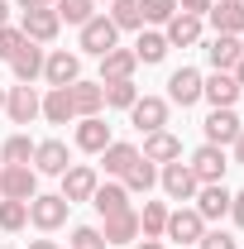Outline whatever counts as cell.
<instances>
[{
  "instance_id": "cell-1",
  "label": "cell",
  "mask_w": 244,
  "mask_h": 249,
  "mask_svg": "<svg viewBox=\"0 0 244 249\" xmlns=\"http://www.w3.org/2000/svg\"><path fill=\"white\" fill-rule=\"evenodd\" d=\"M0 196L5 201H34L38 196V173L29 163H5L0 168Z\"/></svg>"
},
{
  "instance_id": "cell-2",
  "label": "cell",
  "mask_w": 244,
  "mask_h": 249,
  "mask_svg": "<svg viewBox=\"0 0 244 249\" xmlns=\"http://www.w3.org/2000/svg\"><path fill=\"white\" fill-rule=\"evenodd\" d=\"M110 48H120V29L110 24V15H91V19L82 24V53L105 58Z\"/></svg>"
},
{
  "instance_id": "cell-3",
  "label": "cell",
  "mask_w": 244,
  "mask_h": 249,
  "mask_svg": "<svg viewBox=\"0 0 244 249\" xmlns=\"http://www.w3.org/2000/svg\"><path fill=\"white\" fill-rule=\"evenodd\" d=\"M201 235H206V220L196 216V206H177V211H168L163 240H173V245H196Z\"/></svg>"
},
{
  "instance_id": "cell-4",
  "label": "cell",
  "mask_w": 244,
  "mask_h": 249,
  "mask_svg": "<svg viewBox=\"0 0 244 249\" xmlns=\"http://www.w3.org/2000/svg\"><path fill=\"white\" fill-rule=\"evenodd\" d=\"M19 29H24L29 43H53L58 29H62V19H58V10H53V5H34V10L19 15Z\"/></svg>"
},
{
  "instance_id": "cell-5",
  "label": "cell",
  "mask_w": 244,
  "mask_h": 249,
  "mask_svg": "<svg viewBox=\"0 0 244 249\" xmlns=\"http://www.w3.org/2000/svg\"><path fill=\"white\" fill-rule=\"evenodd\" d=\"M77 77H82V53H67V48L43 53V82L48 87H72Z\"/></svg>"
},
{
  "instance_id": "cell-6",
  "label": "cell",
  "mask_w": 244,
  "mask_h": 249,
  "mask_svg": "<svg viewBox=\"0 0 244 249\" xmlns=\"http://www.w3.org/2000/svg\"><path fill=\"white\" fill-rule=\"evenodd\" d=\"M158 187L173 196V201H192L196 192H201V182H196V173L187 168L182 158L177 163H163V173H158Z\"/></svg>"
},
{
  "instance_id": "cell-7",
  "label": "cell",
  "mask_w": 244,
  "mask_h": 249,
  "mask_svg": "<svg viewBox=\"0 0 244 249\" xmlns=\"http://www.w3.org/2000/svg\"><path fill=\"white\" fill-rule=\"evenodd\" d=\"M67 211H72V206L62 201V192H53V196H43V192H38V196L29 201V225H38V230L48 235V230L67 225Z\"/></svg>"
},
{
  "instance_id": "cell-8",
  "label": "cell",
  "mask_w": 244,
  "mask_h": 249,
  "mask_svg": "<svg viewBox=\"0 0 244 249\" xmlns=\"http://www.w3.org/2000/svg\"><path fill=\"white\" fill-rule=\"evenodd\" d=\"M96 182H101V173H96L91 163H72V168L62 173V201H67V206H77V201H91Z\"/></svg>"
},
{
  "instance_id": "cell-9",
  "label": "cell",
  "mask_w": 244,
  "mask_h": 249,
  "mask_svg": "<svg viewBox=\"0 0 244 249\" xmlns=\"http://www.w3.org/2000/svg\"><path fill=\"white\" fill-rule=\"evenodd\" d=\"M192 173H196V182H225V168H230V158H225V149L220 144H201L196 154H192V163H187Z\"/></svg>"
},
{
  "instance_id": "cell-10",
  "label": "cell",
  "mask_w": 244,
  "mask_h": 249,
  "mask_svg": "<svg viewBox=\"0 0 244 249\" xmlns=\"http://www.w3.org/2000/svg\"><path fill=\"white\" fill-rule=\"evenodd\" d=\"M38 110H43V96L34 91L29 82H19V87H10V91H5V115H10L15 124L38 120Z\"/></svg>"
},
{
  "instance_id": "cell-11",
  "label": "cell",
  "mask_w": 244,
  "mask_h": 249,
  "mask_svg": "<svg viewBox=\"0 0 244 249\" xmlns=\"http://www.w3.org/2000/svg\"><path fill=\"white\" fill-rule=\"evenodd\" d=\"M129 120L139 134H153V129H168V101L163 96H139L129 106Z\"/></svg>"
},
{
  "instance_id": "cell-12",
  "label": "cell",
  "mask_w": 244,
  "mask_h": 249,
  "mask_svg": "<svg viewBox=\"0 0 244 249\" xmlns=\"http://www.w3.org/2000/svg\"><path fill=\"white\" fill-rule=\"evenodd\" d=\"M67 168H72V154H67L62 139H43V144H34V173H43V178H62Z\"/></svg>"
},
{
  "instance_id": "cell-13",
  "label": "cell",
  "mask_w": 244,
  "mask_h": 249,
  "mask_svg": "<svg viewBox=\"0 0 244 249\" xmlns=\"http://www.w3.org/2000/svg\"><path fill=\"white\" fill-rule=\"evenodd\" d=\"M230 196H235V192H230L225 182H206L196 196H192V201H196V216L206 220V225H211V220H225L230 216Z\"/></svg>"
},
{
  "instance_id": "cell-14",
  "label": "cell",
  "mask_w": 244,
  "mask_h": 249,
  "mask_svg": "<svg viewBox=\"0 0 244 249\" xmlns=\"http://www.w3.org/2000/svg\"><path fill=\"white\" fill-rule=\"evenodd\" d=\"M201 29H206V19L201 15H173L168 24H163V38H168V48H192V43H201Z\"/></svg>"
},
{
  "instance_id": "cell-15",
  "label": "cell",
  "mask_w": 244,
  "mask_h": 249,
  "mask_svg": "<svg viewBox=\"0 0 244 249\" xmlns=\"http://www.w3.org/2000/svg\"><path fill=\"white\" fill-rule=\"evenodd\" d=\"M201 129H206V144H220V149H225V144H235V134H240L244 124H240V115H235V106H215Z\"/></svg>"
},
{
  "instance_id": "cell-16",
  "label": "cell",
  "mask_w": 244,
  "mask_h": 249,
  "mask_svg": "<svg viewBox=\"0 0 244 249\" xmlns=\"http://www.w3.org/2000/svg\"><path fill=\"white\" fill-rule=\"evenodd\" d=\"M201 101V72L196 67H177L173 77H168V106H196Z\"/></svg>"
},
{
  "instance_id": "cell-17",
  "label": "cell",
  "mask_w": 244,
  "mask_h": 249,
  "mask_svg": "<svg viewBox=\"0 0 244 249\" xmlns=\"http://www.w3.org/2000/svg\"><path fill=\"white\" fill-rule=\"evenodd\" d=\"M244 58V43L240 34H215L211 43H206V62H211V72H235V62Z\"/></svg>"
},
{
  "instance_id": "cell-18",
  "label": "cell",
  "mask_w": 244,
  "mask_h": 249,
  "mask_svg": "<svg viewBox=\"0 0 244 249\" xmlns=\"http://www.w3.org/2000/svg\"><path fill=\"white\" fill-rule=\"evenodd\" d=\"M139 154L149 158V163H177L182 158V139L173 129H153V134H144V149Z\"/></svg>"
},
{
  "instance_id": "cell-19",
  "label": "cell",
  "mask_w": 244,
  "mask_h": 249,
  "mask_svg": "<svg viewBox=\"0 0 244 249\" xmlns=\"http://www.w3.org/2000/svg\"><path fill=\"white\" fill-rule=\"evenodd\" d=\"M240 82L230 77V72H211V77H201V101H211V106H235L240 101Z\"/></svg>"
},
{
  "instance_id": "cell-20",
  "label": "cell",
  "mask_w": 244,
  "mask_h": 249,
  "mask_svg": "<svg viewBox=\"0 0 244 249\" xmlns=\"http://www.w3.org/2000/svg\"><path fill=\"white\" fill-rule=\"evenodd\" d=\"M206 19L215 24V34H244V0H211Z\"/></svg>"
},
{
  "instance_id": "cell-21",
  "label": "cell",
  "mask_w": 244,
  "mask_h": 249,
  "mask_svg": "<svg viewBox=\"0 0 244 249\" xmlns=\"http://www.w3.org/2000/svg\"><path fill=\"white\" fill-rule=\"evenodd\" d=\"M110 144V124L101 120V115H82L77 120V149L82 154H101Z\"/></svg>"
},
{
  "instance_id": "cell-22",
  "label": "cell",
  "mask_w": 244,
  "mask_h": 249,
  "mask_svg": "<svg viewBox=\"0 0 244 249\" xmlns=\"http://www.w3.org/2000/svg\"><path fill=\"white\" fill-rule=\"evenodd\" d=\"M101 235H105V245H134V240H139V211H115V216H105Z\"/></svg>"
},
{
  "instance_id": "cell-23",
  "label": "cell",
  "mask_w": 244,
  "mask_h": 249,
  "mask_svg": "<svg viewBox=\"0 0 244 249\" xmlns=\"http://www.w3.org/2000/svg\"><path fill=\"white\" fill-rule=\"evenodd\" d=\"M134 158H139V149H134V144L110 139V144L101 149V168H105V178H124V173L134 168Z\"/></svg>"
},
{
  "instance_id": "cell-24",
  "label": "cell",
  "mask_w": 244,
  "mask_h": 249,
  "mask_svg": "<svg viewBox=\"0 0 244 249\" xmlns=\"http://www.w3.org/2000/svg\"><path fill=\"white\" fill-rule=\"evenodd\" d=\"M91 206L101 211V220L115 216V211H129V192H124V182H120V178H115V182H96Z\"/></svg>"
},
{
  "instance_id": "cell-25",
  "label": "cell",
  "mask_w": 244,
  "mask_h": 249,
  "mask_svg": "<svg viewBox=\"0 0 244 249\" xmlns=\"http://www.w3.org/2000/svg\"><path fill=\"white\" fill-rule=\"evenodd\" d=\"M67 91H72V106H77V120H82V115H101V106H105V87H101V82H82V77H77Z\"/></svg>"
},
{
  "instance_id": "cell-26",
  "label": "cell",
  "mask_w": 244,
  "mask_h": 249,
  "mask_svg": "<svg viewBox=\"0 0 244 249\" xmlns=\"http://www.w3.org/2000/svg\"><path fill=\"white\" fill-rule=\"evenodd\" d=\"M134 67H139L134 48H110V53L101 58V82H129Z\"/></svg>"
},
{
  "instance_id": "cell-27",
  "label": "cell",
  "mask_w": 244,
  "mask_h": 249,
  "mask_svg": "<svg viewBox=\"0 0 244 249\" xmlns=\"http://www.w3.org/2000/svg\"><path fill=\"white\" fill-rule=\"evenodd\" d=\"M48 124H67L77 120V106H72V91L67 87H48V96H43V110H38Z\"/></svg>"
},
{
  "instance_id": "cell-28",
  "label": "cell",
  "mask_w": 244,
  "mask_h": 249,
  "mask_svg": "<svg viewBox=\"0 0 244 249\" xmlns=\"http://www.w3.org/2000/svg\"><path fill=\"white\" fill-rule=\"evenodd\" d=\"M10 72H15V82H38L43 77V48L38 43H24L15 53V62H10Z\"/></svg>"
},
{
  "instance_id": "cell-29",
  "label": "cell",
  "mask_w": 244,
  "mask_h": 249,
  "mask_svg": "<svg viewBox=\"0 0 244 249\" xmlns=\"http://www.w3.org/2000/svg\"><path fill=\"white\" fill-rule=\"evenodd\" d=\"M120 182H124V192H129V196H134V192H144V196H149L153 187H158V163H149V158L139 154V158H134V168L124 173Z\"/></svg>"
},
{
  "instance_id": "cell-30",
  "label": "cell",
  "mask_w": 244,
  "mask_h": 249,
  "mask_svg": "<svg viewBox=\"0 0 244 249\" xmlns=\"http://www.w3.org/2000/svg\"><path fill=\"white\" fill-rule=\"evenodd\" d=\"M163 225H168V206H163V201H144V211H139V235H144V240H163Z\"/></svg>"
},
{
  "instance_id": "cell-31",
  "label": "cell",
  "mask_w": 244,
  "mask_h": 249,
  "mask_svg": "<svg viewBox=\"0 0 244 249\" xmlns=\"http://www.w3.org/2000/svg\"><path fill=\"white\" fill-rule=\"evenodd\" d=\"M134 58H139V62H163V58H168V38H163L158 29H139Z\"/></svg>"
},
{
  "instance_id": "cell-32",
  "label": "cell",
  "mask_w": 244,
  "mask_h": 249,
  "mask_svg": "<svg viewBox=\"0 0 244 249\" xmlns=\"http://www.w3.org/2000/svg\"><path fill=\"white\" fill-rule=\"evenodd\" d=\"M110 24H115V29H144L139 0H110Z\"/></svg>"
},
{
  "instance_id": "cell-33",
  "label": "cell",
  "mask_w": 244,
  "mask_h": 249,
  "mask_svg": "<svg viewBox=\"0 0 244 249\" xmlns=\"http://www.w3.org/2000/svg\"><path fill=\"white\" fill-rule=\"evenodd\" d=\"M101 87H105V106H115V110H129V106L139 101L134 77H129V82H101Z\"/></svg>"
},
{
  "instance_id": "cell-34",
  "label": "cell",
  "mask_w": 244,
  "mask_h": 249,
  "mask_svg": "<svg viewBox=\"0 0 244 249\" xmlns=\"http://www.w3.org/2000/svg\"><path fill=\"white\" fill-rule=\"evenodd\" d=\"M53 10H58V19H67V24H77V29H82V24L96 15V0H58Z\"/></svg>"
},
{
  "instance_id": "cell-35",
  "label": "cell",
  "mask_w": 244,
  "mask_h": 249,
  "mask_svg": "<svg viewBox=\"0 0 244 249\" xmlns=\"http://www.w3.org/2000/svg\"><path fill=\"white\" fill-rule=\"evenodd\" d=\"M0 163H34V139L29 134H10L5 149H0Z\"/></svg>"
},
{
  "instance_id": "cell-36",
  "label": "cell",
  "mask_w": 244,
  "mask_h": 249,
  "mask_svg": "<svg viewBox=\"0 0 244 249\" xmlns=\"http://www.w3.org/2000/svg\"><path fill=\"white\" fill-rule=\"evenodd\" d=\"M29 225V201H0V230H24Z\"/></svg>"
},
{
  "instance_id": "cell-37",
  "label": "cell",
  "mask_w": 244,
  "mask_h": 249,
  "mask_svg": "<svg viewBox=\"0 0 244 249\" xmlns=\"http://www.w3.org/2000/svg\"><path fill=\"white\" fill-rule=\"evenodd\" d=\"M24 43H29V38H24L19 24H0V62H15V53H19Z\"/></svg>"
},
{
  "instance_id": "cell-38",
  "label": "cell",
  "mask_w": 244,
  "mask_h": 249,
  "mask_svg": "<svg viewBox=\"0 0 244 249\" xmlns=\"http://www.w3.org/2000/svg\"><path fill=\"white\" fill-rule=\"evenodd\" d=\"M139 15H144L149 24H168V19L177 15V0H139Z\"/></svg>"
},
{
  "instance_id": "cell-39",
  "label": "cell",
  "mask_w": 244,
  "mask_h": 249,
  "mask_svg": "<svg viewBox=\"0 0 244 249\" xmlns=\"http://www.w3.org/2000/svg\"><path fill=\"white\" fill-rule=\"evenodd\" d=\"M67 249H110V245H105V235H101L96 225H77L72 240H67Z\"/></svg>"
},
{
  "instance_id": "cell-40",
  "label": "cell",
  "mask_w": 244,
  "mask_h": 249,
  "mask_svg": "<svg viewBox=\"0 0 244 249\" xmlns=\"http://www.w3.org/2000/svg\"><path fill=\"white\" fill-rule=\"evenodd\" d=\"M196 249H240V245H235L230 230H206V235L196 240Z\"/></svg>"
},
{
  "instance_id": "cell-41",
  "label": "cell",
  "mask_w": 244,
  "mask_h": 249,
  "mask_svg": "<svg viewBox=\"0 0 244 249\" xmlns=\"http://www.w3.org/2000/svg\"><path fill=\"white\" fill-rule=\"evenodd\" d=\"M177 10H182V15H201V19H206L211 0H177Z\"/></svg>"
},
{
  "instance_id": "cell-42",
  "label": "cell",
  "mask_w": 244,
  "mask_h": 249,
  "mask_svg": "<svg viewBox=\"0 0 244 249\" xmlns=\"http://www.w3.org/2000/svg\"><path fill=\"white\" fill-rule=\"evenodd\" d=\"M230 216H235V225L244 230V192H235V196H230Z\"/></svg>"
},
{
  "instance_id": "cell-43",
  "label": "cell",
  "mask_w": 244,
  "mask_h": 249,
  "mask_svg": "<svg viewBox=\"0 0 244 249\" xmlns=\"http://www.w3.org/2000/svg\"><path fill=\"white\" fill-rule=\"evenodd\" d=\"M235 163H244V129L235 134Z\"/></svg>"
},
{
  "instance_id": "cell-44",
  "label": "cell",
  "mask_w": 244,
  "mask_h": 249,
  "mask_svg": "<svg viewBox=\"0 0 244 249\" xmlns=\"http://www.w3.org/2000/svg\"><path fill=\"white\" fill-rule=\"evenodd\" d=\"M230 77H235V82H240V91H244V58L235 62V72H230Z\"/></svg>"
},
{
  "instance_id": "cell-45",
  "label": "cell",
  "mask_w": 244,
  "mask_h": 249,
  "mask_svg": "<svg viewBox=\"0 0 244 249\" xmlns=\"http://www.w3.org/2000/svg\"><path fill=\"white\" fill-rule=\"evenodd\" d=\"M34 5H58V0H19V10H34Z\"/></svg>"
},
{
  "instance_id": "cell-46",
  "label": "cell",
  "mask_w": 244,
  "mask_h": 249,
  "mask_svg": "<svg viewBox=\"0 0 244 249\" xmlns=\"http://www.w3.org/2000/svg\"><path fill=\"white\" fill-rule=\"evenodd\" d=\"M29 249H58V240H34Z\"/></svg>"
},
{
  "instance_id": "cell-47",
  "label": "cell",
  "mask_w": 244,
  "mask_h": 249,
  "mask_svg": "<svg viewBox=\"0 0 244 249\" xmlns=\"http://www.w3.org/2000/svg\"><path fill=\"white\" fill-rule=\"evenodd\" d=\"M134 249H168L163 240H144V245H134Z\"/></svg>"
},
{
  "instance_id": "cell-48",
  "label": "cell",
  "mask_w": 244,
  "mask_h": 249,
  "mask_svg": "<svg viewBox=\"0 0 244 249\" xmlns=\"http://www.w3.org/2000/svg\"><path fill=\"white\" fill-rule=\"evenodd\" d=\"M5 15H10V5H5V0H0V24H5Z\"/></svg>"
},
{
  "instance_id": "cell-49",
  "label": "cell",
  "mask_w": 244,
  "mask_h": 249,
  "mask_svg": "<svg viewBox=\"0 0 244 249\" xmlns=\"http://www.w3.org/2000/svg\"><path fill=\"white\" fill-rule=\"evenodd\" d=\"M0 110H5V87H0Z\"/></svg>"
},
{
  "instance_id": "cell-50",
  "label": "cell",
  "mask_w": 244,
  "mask_h": 249,
  "mask_svg": "<svg viewBox=\"0 0 244 249\" xmlns=\"http://www.w3.org/2000/svg\"><path fill=\"white\" fill-rule=\"evenodd\" d=\"M0 249H10V245H0Z\"/></svg>"
}]
</instances>
